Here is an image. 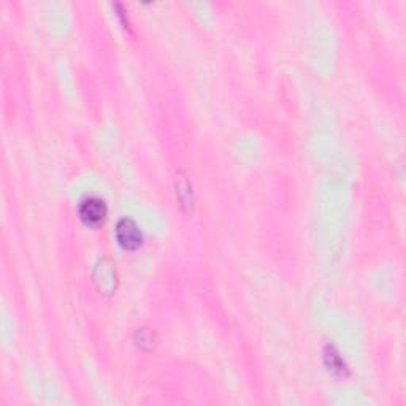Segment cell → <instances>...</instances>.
<instances>
[{
	"instance_id": "cell-1",
	"label": "cell",
	"mask_w": 406,
	"mask_h": 406,
	"mask_svg": "<svg viewBox=\"0 0 406 406\" xmlns=\"http://www.w3.org/2000/svg\"><path fill=\"white\" fill-rule=\"evenodd\" d=\"M92 283L102 296H113L118 287V274L113 262L108 259L99 260L92 272Z\"/></svg>"
},
{
	"instance_id": "cell-2",
	"label": "cell",
	"mask_w": 406,
	"mask_h": 406,
	"mask_svg": "<svg viewBox=\"0 0 406 406\" xmlns=\"http://www.w3.org/2000/svg\"><path fill=\"white\" fill-rule=\"evenodd\" d=\"M107 213H108L107 205H105L102 198L97 197H89L83 200L78 208L81 222L89 229H97L102 226L105 220H107Z\"/></svg>"
},
{
	"instance_id": "cell-3",
	"label": "cell",
	"mask_w": 406,
	"mask_h": 406,
	"mask_svg": "<svg viewBox=\"0 0 406 406\" xmlns=\"http://www.w3.org/2000/svg\"><path fill=\"white\" fill-rule=\"evenodd\" d=\"M116 240L126 251H135L143 243V234L134 220L124 217L116 226Z\"/></svg>"
},
{
	"instance_id": "cell-4",
	"label": "cell",
	"mask_w": 406,
	"mask_h": 406,
	"mask_svg": "<svg viewBox=\"0 0 406 406\" xmlns=\"http://www.w3.org/2000/svg\"><path fill=\"white\" fill-rule=\"evenodd\" d=\"M324 364H326L327 370L334 374V376L346 378L349 376V368L346 365L345 359L341 357L338 349L335 346H326L324 349Z\"/></svg>"
},
{
	"instance_id": "cell-5",
	"label": "cell",
	"mask_w": 406,
	"mask_h": 406,
	"mask_svg": "<svg viewBox=\"0 0 406 406\" xmlns=\"http://www.w3.org/2000/svg\"><path fill=\"white\" fill-rule=\"evenodd\" d=\"M135 345L141 351H153L154 346L158 345V335L151 329H139L134 336Z\"/></svg>"
},
{
	"instance_id": "cell-6",
	"label": "cell",
	"mask_w": 406,
	"mask_h": 406,
	"mask_svg": "<svg viewBox=\"0 0 406 406\" xmlns=\"http://www.w3.org/2000/svg\"><path fill=\"white\" fill-rule=\"evenodd\" d=\"M177 196L179 200L181 207H189L192 208L194 205V192H192V186L187 179H179V183L177 184Z\"/></svg>"
}]
</instances>
